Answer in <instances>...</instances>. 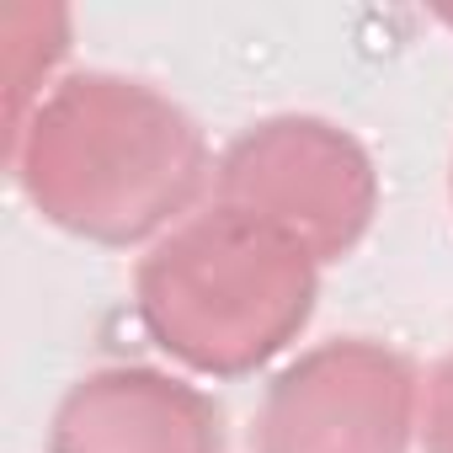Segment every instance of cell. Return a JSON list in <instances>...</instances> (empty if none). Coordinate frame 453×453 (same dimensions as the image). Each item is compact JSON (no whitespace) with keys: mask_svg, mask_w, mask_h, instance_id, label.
Segmentation results:
<instances>
[{"mask_svg":"<svg viewBox=\"0 0 453 453\" xmlns=\"http://www.w3.org/2000/svg\"><path fill=\"white\" fill-rule=\"evenodd\" d=\"M6 165L43 224L128 251L192 219L219 160L197 118L160 86L118 70H75L6 134Z\"/></svg>","mask_w":453,"mask_h":453,"instance_id":"obj_1","label":"cell"},{"mask_svg":"<svg viewBox=\"0 0 453 453\" xmlns=\"http://www.w3.org/2000/svg\"><path fill=\"white\" fill-rule=\"evenodd\" d=\"M320 299V262L267 224L208 203L139 257L144 336L203 379H251L283 357Z\"/></svg>","mask_w":453,"mask_h":453,"instance_id":"obj_2","label":"cell"},{"mask_svg":"<svg viewBox=\"0 0 453 453\" xmlns=\"http://www.w3.org/2000/svg\"><path fill=\"white\" fill-rule=\"evenodd\" d=\"M213 203L235 208L320 267L363 246L379 213V171L357 134L315 112H278L230 139L213 165Z\"/></svg>","mask_w":453,"mask_h":453,"instance_id":"obj_3","label":"cell"},{"mask_svg":"<svg viewBox=\"0 0 453 453\" xmlns=\"http://www.w3.org/2000/svg\"><path fill=\"white\" fill-rule=\"evenodd\" d=\"M421 373L379 336H331L288 357L262 389L257 453H411L421 437Z\"/></svg>","mask_w":453,"mask_h":453,"instance_id":"obj_4","label":"cell"},{"mask_svg":"<svg viewBox=\"0 0 453 453\" xmlns=\"http://www.w3.org/2000/svg\"><path fill=\"white\" fill-rule=\"evenodd\" d=\"M49 453H224V411L176 373L107 363L54 405Z\"/></svg>","mask_w":453,"mask_h":453,"instance_id":"obj_5","label":"cell"},{"mask_svg":"<svg viewBox=\"0 0 453 453\" xmlns=\"http://www.w3.org/2000/svg\"><path fill=\"white\" fill-rule=\"evenodd\" d=\"M0 43H6V86H12L6 118H12V128H22L27 112L49 96L43 81L70 54V12L65 6H12L6 22H0Z\"/></svg>","mask_w":453,"mask_h":453,"instance_id":"obj_6","label":"cell"},{"mask_svg":"<svg viewBox=\"0 0 453 453\" xmlns=\"http://www.w3.org/2000/svg\"><path fill=\"white\" fill-rule=\"evenodd\" d=\"M421 448L453 453V352L421 384Z\"/></svg>","mask_w":453,"mask_h":453,"instance_id":"obj_7","label":"cell"},{"mask_svg":"<svg viewBox=\"0 0 453 453\" xmlns=\"http://www.w3.org/2000/svg\"><path fill=\"white\" fill-rule=\"evenodd\" d=\"M448 197H453V165H448Z\"/></svg>","mask_w":453,"mask_h":453,"instance_id":"obj_8","label":"cell"},{"mask_svg":"<svg viewBox=\"0 0 453 453\" xmlns=\"http://www.w3.org/2000/svg\"><path fill=\"white\" fill-rule=\"evenodd\" d=\"M448 22H453V12H448Z\"/></svg>","mask_w":453,"mask_h":453,"instance_id":"obj_9","label":"cell"}]
</instances>
